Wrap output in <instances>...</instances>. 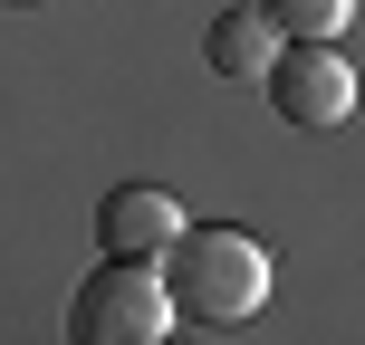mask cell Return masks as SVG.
Returning <instances> with one entry per match:
<instances>
[{"mask_svg":"<svg viewBox=\"0 0 365 345\" xmlns=\"http://www.w3.org/2000/svg\"><path fill=\"white\" fill-rule=\"evenodd\" d=\"M173 317H212V327H240V317H259V297H269V250H259L250 230H182L173 240Z\"/></svg>","mask_w":365,"mask_h":345,"instance_id":"cell-1","label":"cell"},{"mask_svg":"<svg viewBox=\"0 0 365 345\" xmlns=\"http://www.w3.org/2000/svg\"><path fill=\"white\" fill-rule=\"evenodd\" d=\"M173 336V288L154 259H106L68 297V345H164Z\"/></svg>","mask_w":365,"mask_h":345,"instance_id":"cell-2","label":"cell"},{"mask_svg":"<svg viewBox=\"0 0 365 345\" xmlns=\"http://www.w3.org/2000/svg\"><path fill=\"white\" fill-rule=\"evenodd\" d=\"M259 77H269L279 125H298V134H336L356 115V68L327 48V38H279V58Z\"/></svg>","mask_w":365,"mask_h":345,"instance_id":"cell-3","label":"cell"},{"mask_svg":"<svg viewBox=\"0 0 365 345\" xmlns=\"http://www.w3.org/2000/svg\"><path fill=\"white\" fill-rule=\"evenodd\" d=\"M96 230H106V259H164L192 221H182V201L164 192V182H125V192H106Z\"/></svg>","mask_w":365,"mask_h":345,"instance_id":"cell-4","label":"cell"},{"mask_svg":"<svg viewBox=\"0 0 365 345\" xmlns=\"http://www.w3.org/2000/svg\"><path fill=\"white\" fill-rule=\"evenodd\" d=\"M202 58H212L221 77H259V68L279 58V29L259 19V0H250V10H221V19H212V38H202Z\"/></svg>","mask_w":365,"mask_h":345,"instance_id":"cell-5","label":"cell"},{"mask_svg":"<svg viewBox=\"0 0 365 345\" xmlns=\"http://www.w3.org/2000/svg\"><path fill=\"white\" fill-rule=\"evenodd\" d=\"M346 10H356V0H259V19H269L279 38H336Z\"/></svg>","mask_w":365,"mask_h":345,"instance_id":"cell-6","label":"cell"}]
</instances>
